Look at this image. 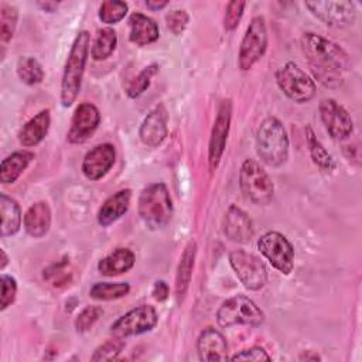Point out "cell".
Listing matches in <instances>:
<instances>
[{
  "instance_id": "cell-5",
  "label": "cell",
  "mask_w": 362,
  "mask_h": 362,
  "mask_svg": "<svg viewBox=\"0 0 362 362\" xmlns=\"http://www.w3.org/2000/svg\"><path fill=\"white\" fill-rule=\"evenodd\" d=\"M239 185L243 195L256 205H267L273 199V181L264 168L252 158H246L240 165Z\"/></svg>"
},
{
  "instance_id": "cell-22",
  "label": "cell",
  "mask_w": 362,
  "mask_h": 362,
  "mask_svg": "<svg viewBox=\"0 0 362 362\" xmlns=\"http://www.w3.org/2000/svg\"><path fill=\"white\" fill-rule=\"evenodd\" d=\"M51 115L48 109L40 110L34 117H31L18 132V141L24 147L37 146L44 140L49 130Z\"/></svg>"
},
{
  "instance_id": "cell-17",
  "label": "cell",
  "mask_w": 362,
  "mask_h": 362,
  "mask_svg": "<svg viewBox=\"0 0 362 362\" xmlns=\"http://www.w3.org/2000/svg\"><path fill=\"white\" fill-rule=\"evenodd\" d=\"M168 113L164 105H157L141 122L139 137L148 147H158L167 137Z\"/></svg>"
},
{
  "instance_id": "cell-28",
  "label": "cell",
  "mask_w": 362,
  "mask_h": 362,
  "mask_svg": "<svg viewBox=\"0 0 362 362\" xmlns=\"http://www.w3.org/2000/svg\"><path fill=\"white\" fill-rule=\"evenodd\" d=\"M305 140H307V146H308V151L313 158V163L321 171H325V173L332 171L335 168V161L332 156L327 151V148L322 146V143L315 137L311 127L305 129Z\"/></svg>"
},
{
  "instance_id": "cell-33",
  "label": "cell",
  "mask_w": 362,
  "mask_h": 362,
  "mask_svg": "<svg viewBox=\"0 0 362 362\" xmlns=\"http://www.w3.org/2000/svg\"><path fill=\"white\" fill-rule=\"evenodd\" d=\"M127 14V3L120 0H105L99 7V18L106 24H116Z\"/></svg>"
},
{
  "instance_id": "cell-12",
  "label": "cell",
  "mask_w": 362,
  "mask_h": 362,
  "mask_svg": "<svg viewBox=\"0 0 362 362\" xmlns=\"http://www.w3.org/2000/svg\"><path fill=\"white\" fill-rule=\"evenodd\" d=\"M305 7L329 27H348L356 18V8L352 1H307Z\"/></svg>"
},
{
  "instance_id": "cell-15",
  "label": "cell",
  "mask_w": 362,
  "mask_h": 362,
  "mask_svg": "<svg viewBox=\"0 0 362 362\" xmlns=\"http://www.w3.org/2000/svg\"><path fill=\"white\" fill-rule=\"evenodd\" d=\"M100 123V113L98 107L89 102H83L76 106L69 130L66 133V140L71 144L85 143L98 129Z\"/></svg>"
},
{
  "instance_id": "cell-4",
  "label": "cell",
  "mask_w": 362,
  "mask_h": 362,
  "mask_svg": "<svg viewBox=\"0 0 362 362\" xmlns=\"http://www.w3.org/2000/svg\"><path fill=\"white\" fill-rule=\"evenodd\" d=\"M137 211L144 225L153 230L164 228L173 216V202L163 182L147 185L139 197Z\"/></svg>"
},
{
  "instance_id": "cell-9",
  "label": "cell",
  "mask_w": 362,
  "mask_h": 362,
  "mask_svg": "<svg viewBox=\"0 0 362 362\" xmlns=\"http://www.w3.org/2000/svg\"><path fill=\"white\" fill-rule=\"evenodd\" d=\"M267 28L262 16H256L249 23L246 33L240 41L238 64L242 71H249L266 52Z\"/></svg>"
},
{
  "instance_id": "cell-14",
  "label": "cell",
  "mask_w": 362,
  "mask_h": 362,
  "mask_svg": "<svg viewBox=\"0 0 362 362\" xmlns=\"http://www.w3.org/2000/svg\"><path fill=\"white\" fill-rule=\"evenodd\" d=\"M230 117H232V100L225 99L221 102L218 107V113L211 130L209 146H208V161L211 170H215L222 158L225 151L228 133L230 127Z\"/></svg>"
},
{
  "instance_id": "cell-29",
  "label": "cell",
  "mask_w": 362,
  "mask_h": 362,
  "mask_svg": "<svg viewBox=\"0 0 362 362\" xmlns=\"http://www.w3.org/2000/svg\"><path fill=\"white\" fill-rule=\"evenodd\" d=\"M130 291L129 283H107L99 281L89 288V297L98 301H112L127 296Z\"/></svg>"
},
{
  "instance_id": "cell-43",
  "label": "cell",
  "mask_w": 362,
  "mask_h": 362,
  "mask_svg": "<svg viewBox=\"0 0 362 362\" xmlns=\"http://www.w3.org/2000/svg\"><path fill=\"white\" fill-rule=\"evenodd\" d=\"M167 4H168V1H164V0H163V1H153V0L146 1V7L150 8V10H153V11L160 10V8H164Z\"/></svg>"
},
{
  "instance_id": "cell-8",
  "label": "cell",
  "mask_w": 362,
  "mask_h": 362,
  "mask_svg": "<svg viewBox=\"0 0 362 362\" xmlns=\"http://www.w3.org/2000/svg\"><path fill=\"white\" fill-rule=\"evenodd\" d=\"M259 252L269 263L283 274H290L294 267V247L290 240L277 230H269L257 239Z\"/></svg>"
},
{
  "instance_id": "cell-24",
  "label": "cell",
  "mask_w": 362,
  "mask_h": 362,
  "mask_svg": "<svg viewBox=\"0 0 362 362\" xmlns=\"http://www.w3.org/2000/svg\"><path fill=\"white\" fill-rule=\"evenodd\" d=\"M134 253L127 247H117L99 260L98 270L102 276L113 277L129 272L134 266Z\"/></svg>"
},
{
  "instance_id": "cell-13",
  "label": "cell",
  "mask_w": 362,
  "mask_h": 362,
  "mask_svg": "<svg viewBox=\"0 0 362 362\" xmlns=\"http://www.w3.org/2000/svg\"><path fill=\"white\" fill-rule=\"evenodd\" d=\"M321 122L329 136L335 140H345L354 132V122L348 110L335 99H324L318 106Z\"/></svg>"
},
{
  "instance_id": "cell-18",
  "label": "cell",
  "mask_w": 362,
  "mask_h": 362,
  "mask_svg": "<svg viewBox=\"0 0 362 362\" xmlns=\"http://www.w3.org/2000/svg\"><path fill=\"white\" fill-rule=\"evenodd\" d=\"M223 235L235 243H247L253 236V223L249 215L236 205H230L222 221Z\"/></svg>"
},
{
  "instance_id": "cell-16",
  "label": "cell",
  "mask_w": 362,
  "mask_h": 362,
  "mask_svg": "<svg viewBox=\"0 0 362 362\" xmlns=\"http://www.w3.org/2000/svg\"><path fill=\"white\" fill-rule=\"evenodd\" d=\"M115 160H116V150L110 143L98 144L85 154L82 167H81L82 174L90 181L100 180L113 167Z\"/></svg>"
},
{
  "instance_id": "cell-30",
  "label": "cell",
  "mask_w": 362,
  "mask_h": 362,
  "mask_svg": "<svg viewBox=\"0 0 362 362\" xmlns=\"http://www.w3.org/2000/svg\"><path fill=\"white\" fill-rule=\"evenodd\" d=\"M117 45V35L113 28H102L90 48V55L95 61H103L109 58Z\"/></svg>"
},
{
  "instance_id": "cell-6",
  "label": "cell",
  "mask_w": 362,
  "mask_h": 362,
  "mask_svg": "<svg viewBox=\"0 0 362 362\" xmlns=\"http://www.w3.org/2000/svg\"><path fill=\"white\" fill-rule=\"evenodd\" d=\"M216 321L221 327L249 325L259 327L264 321V313L246 296H233L225 300L216 311Z\"/></svg>"
},
{
  "instance_id": "cell-7",
  "label": "cell",
  "mask_w": 362,
  "mask_h": 362,
  "mask_svg": "<svg viewBox=\"0 0 362 362\" xmlns=\"http://www.w3.org/2000/svg\"><path fill=\"white\" fill-rule=\"evenodd\" d=\"M281 92L296 103H305L315 96L314 81L294 62H286L276 72Z\"/></svg>"
},
{
  "instance_id": "cell-45",
  "label": "cell",
  "mask_w": 362,
  "mask_h": 362,
  "mask_svg": "<svg viewBox=\"0 0 362 362\" xmlns=\"http://www.w3.org/2000/svg\"><path fill=\"white\" fill-rule=\"evenodd\" d=\"M44 11H54L55 8H57V6H58V3H55V1H38L37 3Z\"/></svg>"
},
{
  "instance_id": "cell-26",
  "label": "cell",
  "mask_w": 362,
  "mask_h": 362,
  "mask_svg": "<svg viewBox=\"0 0 362 362\" xmlns=\"http://www.w3.org/2000/svg\"><path fill=\"white\" fill-rule=\"evenodd\" d=\"M0 215H1V225H0V236L8 238L16 235L21 226V209L16 199L11 197L1 194L0 195Z\"/></svg>"
},
{
  "instance_id": "cell-36",
  "label": "cell",
  "mask_w": 362,
  "mask_h": 362,
  "mask_svg": "<svg viewBox=\"0 0 362 362\" xmlns=\"http://www.w3.org/2000/svg\"><path fill=\"white\" fill-rule=\"evenodd\" d=\"M102 313H103V310L100 307H98V305H88V307H85L78 314V317L75 318V322H74L75 329L78 332L89 331L93 327V324L99 320Z\"/></svg>"
},
{
  "instance_id": "cell-20",
  "label": "cell",
  "mask_w": 362,
  "mask_h": 362,
  "mask_svg": "<svg viewBox=\"0 0 362 362\" xmlns=\"http://www.w3.org/2000/svg\"><path fill=\"white\" fill-rule=\"evenodd\" d=\"M23 226L31 238H42L51 226V209L45 201L33 204L24 214Z\"/></svg>"
},
{
  "instance_id": "cell-10",
  "label": "cell",
  "mask_w": 362,
  "mask_h": 362,
  "mask_svg": "<svg viewBox=\"0 0 362 362\" xmlns=\"http://www.w3.org/2000/svg\"><path fill=\"white\" fill-rule=\"evenodd\" d=\"M229 263L240 283L250 291H257L267 283L264 263L250 252L238 249L229 253Z\"/></svg>"
},
{
  "instance_id": "cell-31",
  "label": "cell",
  "mask_w": 362,
  "mask_h": 362,
  "mask_svg": "<svg viewBox=\"0 0 362 362\" xmlns=\"http://www.w3.org/2000/svg\"><path fill=\"white\" fill-rule=\"evenodd\" d=\"M17 75L25 85H38L44 79V69L34 57H20L17 61Z\"/></svg>"
},
{
  "instance_id": "cell-46",
  "label": "cell",
  "mask_w": 362,
  "mask_h": 362,
  "mask_svg": "<svg viewBox=\"0 0 362 362\" xmlns=\"http://www.w3.org/2000/svg\"><path fill=\"white\" fill-rule=\"evenodd\" d=\"M0 255H1L0 269H1V270H4V267H6V266H7V263H8V257H7V253H6V250H4V249H1V250H0Z\"/></svg>"
},
{
  "instance_id": "cell-19",
  "label": "cell",
  "mask_w": 362,
  "mask_h": 362,
  "mask_svg": "<svg viewBox=\"0 0 362 362\" xmlns=\"http://www.w3.org/2000/svg\"><path fill=\"white\" fill-rule=\"evenodd\" d=\"M197 351L201 361H226L228 342L225 337L215 328H205L197 339Z\"/></svg>"
},
{
  "instance_id": "cell-42",
  "label": "cell",
  "mask_w": 362,
  "mask_h": 362,
  "mask_svg": "<svg viewBox=\"0 0 362 362\" xmlns=\"http://www.w3.org/2000/svg\"><path fill=\"white\" fill-rule=\"evenodd\" d=\"M168 293H170V288L164 280L156 281V284L151 290V294H153L154 300H157V301H164L168 297Z\"/></svg>"
},
{
  "instance_id": "cell-41",
  "label": "cell",
  "mask_w": 362,
  "mask_h": 362,
  "mask_svg": "<svg viewBox=\"0 0 362 362\" xmlns=\"http://www.w3.org/2000/svg\"><path fill=\"white\" fill-rule=\"evenodd\" d=\"M229 359L232 361H270L272 358L267 352L260 346H250L247 349H242L240 352L235 354Z\"/></svg>"
},
{
  "instance_id": "cell-44",
  "label": "cell",
  "mask_w": 362,
  "mask_h": 362,
  "mask_svg": "<svg viewBox=\"0 0 362 362\" xmlns=\"http://www.w3.org/2000/svg\"><path fill=\"white\" fill-rule=\"evenodd\" d=\"M298 359H300V361H320L321 358H320L318 354H315V352H313V351H305V352H303V354L300 355Z\"/></svg>"
},
{
  "instance_id": "cell-35",
  "label": "cell",
  "mask_w": 362,
  "mask_h": 362,
  "mask_svg": "<svg viewBox=\"0 0 362 362\" xmlns=\"http://www.w3.org/2000/svg\"><path fill=\"white\" fill-rule=\"evenodd\" d=\"M123 348H124V341L122 338L113 337L112 339H107L102 345H99L95 349L90 359L96 361V362H99V361H113L123 351Z\"/></svg>"
},
{
  "instance_id": "cell-3",
  "label": "cell",
  "mask_w": 362,
  "mask_h": 362,
  "mask_svg": "<svg viewBox=\"0 0 362 362\" xmlns=\"http://www.w3.org/2000/svg\"><path fill=\"white\" fill-rule=\"evenodd\" d=\"M288 136L281 122L266 117L256 132V153L269 167H280L288 158Z\"/></svg>"
},
{
  "instance_id": "cell-23",
  "label": "cell",
  "mask_w": 362,
  "mask_h": 362,
  "mask_svg": "<svg viewBox=\"0 0 362 362\" xmlns=\"http://www.w3.org/2000/svg\"><path fill=\"white\" fill-rule=\"evenodd\" d=\"M129 40L136 45H147L154 42L158 35L160 30L157 23L146 14L133 13L129 17Z\"/></svg>"
},
{
  "instance_id": "cell-25",
  "label": "cell",
  "mask_w": 362,
  "mask_h": 362,
  "mask_svg": "<svg viewBox=\"0 0 362 362\" xmlns=\"http://www.w3.org/2000/svg\"><path fill=\"white\" fill-rule=\"evenodd\" d=\"M34 153L28 150H17L3 158L0 165V182L13 184L25 171L34 160Z\"/></svg>"
},
{
  "instance_id": "cell-40",
  "label": "cell",
  "mask_w": 362,
  "mask_h": 362,
  "mask_svg": "<svg viewBox=\"0 0 362 362\" xmlns=\"http://www.w3.org/2000/svg\"><path fill=\"white\" fill-rule=\"evenodd\" d=\"M188 21H189V16L187 14L185 10H173L165 16L167 28L174 35H181L187 28Z\"/></svg>"
},
{
  "instance_id": "cell-34",
  "label": "cell",
  "mask_w": 362,
  "mask_h": 362,
  "mask_svg": "<svg viewBox=\"0 0 362 362\" xmlns=\"http://www.w3.org/2000/svg\"><path fill=\"white\" fill-rule=\"evenodd\" d=\"M158 72V65L151 64L146 68H143L139 75L129 83V86L126 88V93L129 98H137L141 93H144V90L150 86L151 79L154 78V75Z\"/></svg>"
},
{
  "instance_id": "cell-2",
  "label": "cell",
  "mask_w": 362,
  "mask_h": 362,
  "mask_svg": "<svg viewBox=\"0 0 362 362\" xmlns=\"http://www.w3.org/2000/svg\"><path fill=\"white\" fill-rule=\"evenodd\" d=\"M90 49V34L82 30L76 34L68 58L65 61L64 75L61 81V103L64 107H69L78 98L81 90L85 65Z\"/></svg>"
},
{
  "instance_id": "cell-27",
  "label": "cell",
  "mask_w": 362,
  "mask_h": 362,
  "mask_svg": "<svg viewBox=\"0 0 362 362\" xmlns=\"http://www.w3.org/2000/svg\"><path fill=\"white\" fill-rule=\"evenodd\" d=\"M195 255H197V243L195 242H189L181 257H180V263H178V269H177V276H175V294L177 298H182L184 294L188 290L189 281H191V276H192V269H194V260H195Z\"/></svg>"
},
{
  "instance_id": "cell-32",
  "label": "cell",
  "mask_w": 362,
  "mask_h": 362,
  "mask_svg": "<svg viewBox=\"0 0 362 362\" xmlns=\"http://www.w3.org/2000/svg\"><path fill=\"white\" fill-rule=\"evenodd\" d=\"M18 20V11L14 6L3 4L0 8V40L3 44H7L16 31Z\"/></svg>"
},
{
  "instance_id": "cell-11",
  "label": "cell",
  "mask_w": 362,
  "mask_h": 362,
  "mask_svg": "<svg viewBox=\"0 0 362 362\" xmlns=\"http://www.w3.org/2000/svg\"><path fill=\"white\" fill-rule=\"evenodd\" d=\"M158 321L156 308L147 304L137 305L119 317L110 325V334L116 338H127L151 331Z\"/></svg>"
},
{
  "instance_id": "cell-1",
  "label": "cell",
  "mask_w": 362,
  "mask_h": 362,
  "mask_svg": "<svg viewBox=\"0 0 362 362\" xmlns=\"http://www.w3.org/2000/svg\"><path fill=\"white\" fill-rule=\"evenodd\" d=\"M300 47L313 76L321 85L329 89L344 85L351 68L349 57L344 48L315 33L303 34Z\"/></svg>"
},
{
  "instance_id": "cell-37",
  "label": "cell",
  "mask_w": 362,
  "mask_h": 362,
  "mask_svg": "<svg viewBox=\"0 0 362 362\" xmlns=\"http://www.w3.org/2000/svg\"><path fill=\"white\" fill-rule=\"evenodd\" d=\"M69 264V259L68 257H64L61 259L59 262L57 263H52L51 266H48L45 270H44V279L51 281L55 287L61 286V284H65L66 280H69V276L68 273L65 272L66 270V266Z\"/></svg>"
},
{
  "instance_id": "cell-21",
  "label": "cell",
  "mask_w": 362,
  "mask_h": 362,
  "mask_svg": "<svg viewBox=\"0 0 362 362\" xmlns=\"http://www.w3.org/2000/svg\"><path fill=\"white\" fill-rule=\"evenodd\" d=\"M132 199V191L129 188L119 189L117 192L112 194L105 199L102 206L98 211V222L102 226H109L122 218L129 206Z\"/></svg>"
},
{
  "instance_id": "cell-38",
  "label": "cell",
  "mask_w": 362,
  "mask_h": 362,
  "mask_svg": "<svg viewBox=\"0 0 362 362\" xmlns=\"http://www.w3.org/2000/svg\"><path fill=\"white\" fill-rule=\"evenodd\" d=\"M245 7H246V3L245 1H230L228 3L226 6V11H225V16H223V28L226 31H233L240 20H242V16H243V11H245Z\"/></svg>"
},
{
  "instance_id": "cell-39",
  "label": "cell",
  "mask_w": 362,
  "mask_h": 362,
  "mask_svg": "<svg viewBox=\"0 0 362 362\" xmlns=\"http://www.w3.org/2000/svg\"><path fill=\"white\" fill-rule=\"evenodd\" d=\"M1 296H0V310L4 311L11 305L17 296V281L10 274H1Z\"/></svg>"
}]
</instances>
